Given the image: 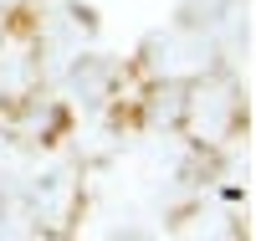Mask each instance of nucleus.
<instances>
[{
  "label": "nucleus",
  "mask_w": 256,
  "mask_h": 241,
  "mask_svg": "<svg viewBox=\"0 0 256 241\" xmlns=\"http://www.w3.org/2000/svg\"><path fill=\"white\" fill-rule=\"evenodd\" d=\"M226 118H230V93H220V87H216L210 98L200 93V103H195V123H200V128H210V134H220Z\"/></svg>",
  "instance_id": "f257e3e1"
},
{
  "label": "nucleus",
  "mask_w": 256,
  "mask_h": 241,
  "mask_svg": "<svg viewBox=\"0 0 256 241\" xmlns=\"http://www.w3.org/2000/svg\"><path fill=\"white\" fill-rule=\"evenodd\" d=\"M200 41H169V47H159V67L164 72H184V67H200Z\"/></svg>",
  "instance_id": "f03ea898"
},
{
  "label": "nucleus",
  "mask_w": 256,
  "mask_h": 241,
  "mask_svg": "<svg viewBox=\"0 0 256 241\" xmlns=\"http://www.w3.org/2000/svg\"><path fill=\"white\" fill-rule=\"evenodd\" d=\"M0 6H10V0H0Z\"/></svg>",
  "instance_id": "7ed1b4c3"
}]
</instances>
